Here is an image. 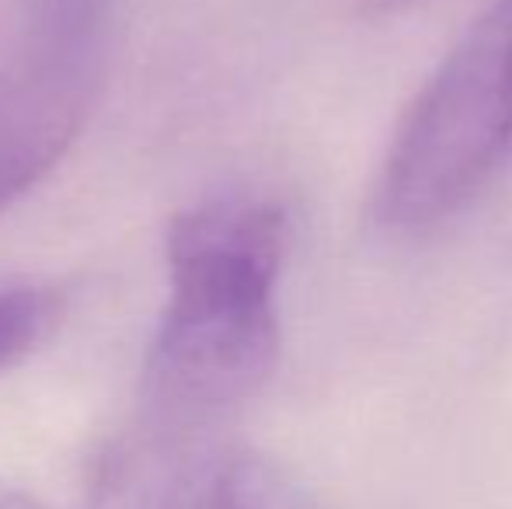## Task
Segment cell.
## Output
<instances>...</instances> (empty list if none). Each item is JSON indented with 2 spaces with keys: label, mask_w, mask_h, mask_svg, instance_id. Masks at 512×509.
<instances>
[{
  "label": "cell",
  "mask_w": 512,
  "mask_h": 509,
  "mask_svg": "<svg viewBox=\"0 0 512 509\" xmlns=\"http://www.w3.org/2000/svg\"><path fill=\"white\" fill-rule=\"evenodd\" d=\"M286 217L258 199H216L168 227V307L143 370V415L216 429L251 401L279 360L276 283Z\"/></svg>",
  "instance_id": "6da1fadb"
},
{
  "label": "cell",
  "mask_w": 512,
  "mask_h": 509,
  "mask_svg": "<svg viewBox=\"0 0 512 509\" xmlns=\"http://www.w3.org/2000/svg\"><path fill=\"white\" fill-rule=\"evenodd\" d=\"M512 150V0H499L405 112L377 185V220L429 234L460 213Z\"/></svg>",
  "instance_id": "7a4b0ae2"
},
{
  "label": "cell",
  "mask_w": 512,
  "mask_h": 509,
  "mask_svg": "<svg viewBox=\"0 0 512 509\" xmlns=\"http://www.w3.org/2000/svg\"><path fill=\"white\" fill-rule=\"evenodd\" d=\"M88 509H310V503L276 464L227 447L213 429L140 419L98 461Z\"/></svg>",
  "instance_id": "3957f363"
},
{
  "label": "cell",
  "mask_w": 512,
  "mask_h": 509,
  "mask_svg": "<svg viewBox=\"0 0 512 509\" xmlns=\"http://www.w3.org/2000/svg\"><path fill=\"white\" fill-rule=\"evenodd\" d=\"M91 84L95 56L28 53L25 67L0 77V213L67 154Z\"/></svg>",
  "instance_id": "277c9868"
},
{
  "label": "cell",
  "mask_w": 512,
  "mask_h": 509,
  "mask_svg": "<svg viewBox=\"0 0 512 509\" xmlns=\"http://www.w3.org/2000/svg\"><path fill=\"white\" fill-rule=\"evenodd\" d=\"M32 28V53L95 56L112 0H21Z\"/></svg>",
  "instance_id": "5b68a950"
},
{
  "label": "cell",
  "mask_w": 512,
  "mask_h": 509,
  "mask_svg": "<svg viewBox=\"0 0 512 509\" xmlns=\"http://www.w3.org/2000/svg\"><path fill=\"white\" fill-rule=\"evenodd\" d=\"M60 318L63 293L53 286H18L0 293V374L53 339Z\"/></svg>",
  "instance_id": "8992f818"
},
{
  "label": "cell",
  "mask_w": 512,
  "mask_h": 509,
  "mask_svg": "<svg viewBox=\"0 0 512 509\" xmlns=\"http://www.w3.org/2000/svg\"><path fill=\"white\" fill-rule=\"evenodd\" d=\"M0 509H49V506H42L39 499L25 496V492L0 489Z\"/></svg>",
  "instance_id": "52a82bcc"
},
{
  "label": "cell",
  "mask_w": 512,
  "mask_h": 509,
  "mask_svg": "<svg viewBox=\"0 0 512 509\" xmlns=\"http://www.w3.org/2000/svg\"><path fill=\"white\" fill-rule=\"evenodd\" d=\"M408 4H415V0H366V11L391 14V11H398V7H408Z\"/></svg>",
  "instance_id": "ba28073f"
}]
</instances>
